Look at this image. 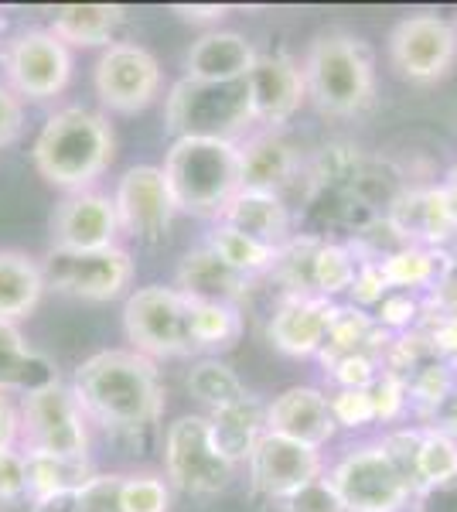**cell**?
<instances>
[{
	"instance_id": "obj_1",
	"label": "cell",
	"mask_w": 457,
	"mask_h": 512,
	"mask_svg": "<svg viewBox=\"0 0 457 512\" xmlns=\"http://www.w3.org/2000/svg\"><path fill=\"white\" fill-rule=\"evenodd\" d=\"M79 407L96 424L113 431L151 427L164 410V383L154 359L134 349H106L89 355L72 376Z\"/></svg>"
},
{
	"instance_id": "obj_2",
	"label": "cell",
	"mask_w": 457,
	"mask_h": 512,
	"mask_svg": "<svg viewBox=\"0 0 457 512\" xmlns=\"http://www.w3.org/2000/svg\"><path fill=\"white\" fill-rule=\"evenodd\" d=\"M113 127L103 113L86 106H65L41 127L35 140V168L38 175L65 192H89V185L110 168L113 161Z\"/></svg>"
},
{
	"instance_id": "obj_3",
	"label": "cell",
	"mask_w": 457,
	"mask_h": 512,
	"mask_svg": "<svg viewBox=\"0 0 457 512\" xmlns=\"http://www.w3.org/2000/svg\"><path fill=\"white\" fill-rule=\"evenodd\" d=\"M178 212L219 216L239 192V144L222 137H178L164 158Z\"/></svg>"
},
{
	"instance_id": "obj_4",
	"label": "cell",
	"mask_w": 457,
	"mask_h": 512,
	"mask_svg": "<svg viewBox=\"0 0 457 512\" xmlns=\"http://www.w3.org/2000/svg\"><path fill=\"white\" fill-rule=\"evenodd\" d=\"M301 69L307 96L328 117H355L376 93L372 52L359 38L342 35V31H331L314 41Z\"/></svg>"
},
{
	"instance_id": "obj_5",
	"label": "cell",
	"mask_w": 457,
	"mask_h": 512,
	"mask_svg": "<svg viewBox=\"0 0 457 512\" xmlns=\"http://www.w3.org/2000/svg\"><path fill=\"white\" fill-rule=\"evenodd\" d=\"M253 123L249 113V86L239 82H195L181 79L171 89L168 106H164V127L178 137H222Z\"/></svg>"
},
{
	"instance_id": "obj_6",
	"label": "cell",
	"mask_w": 457,
	"mask_h": 512,
	"mask_svg": "<svg viewBox=\"0 0 457 512\" xmlns=\"http://www.w3.org/2000/svg\"><path fill=\"white\" fill-rule=\"evenodd\" d=\"M123 328L134 352L147 359H178L195 352L191 338V301L178 287H140L123 304Z\"/></svg>"
},
{
	"instance_id": "obj_7",
	"label": "cell",
	"mask_w": 457,
	"mask_h": 512,
	"mask_svg": "<svg viewBox=\"0 0 457 512\" xmlns=\"http://www.w3.org/2000/svg\"><path fill=\"white\" fill-rule=\"evenodd\" d=\"M21 437L28 454H65L86 458V414H82L72 386L55 383L24 393L21 403Z\"/></svg>"
},
{
	"instance_id": "obj_8",
	"label": "cell",
	"mask_w": 457,
	"mask_h": 512,
	"mask_svg": "<svg viewBox=\"0 0 457 512\" xmlns=\"http://www.w3.org/2000/svg\"><path fill=\"white\" fill-rule=\"evenodd\" d=\"M331 489L342 499L345 512H403L413 499L410 482L389 461L382 444L348 451L328 475Z\"/></svg>"
},
{
	"instance_id": "obj_9",
	"label": "cell",
	"mask_w": 457,
	"mask_h": 512,
	"mask_svg": "<svg viewBox=\"0 0 457 512\" xmlns=\"http://www.w3.org/2000/svg\"><path fill=\"white\" fill-rule=\"evenodd\" d=\"M45 287H55L58 294L82 297V301H113L134 280V260L123 246L106 250H48L41 260Z\"/></svg>"
},
{
	"instance_id": "obj_10",
	"label": "cell",
	"mask_w": 457,
	"mask_h": 512,
	"mask_svg": "<svg viewBox=\"0 0 457 512\" xmlns=\"http://www.w3.org/2000/svg\"><path fill=\"white\" fill-rule=\"evenodd\" d=\"M164 468L181 492L215 495L232 482V461L215 448L209 417H178L164 437Z\"/></svg>"
},
{
	"instance_id": "obj_11",
	"label": "cell",
	"mask_w": 457,
	"mask_h": 512,
	"mask_svg": "<svg viewBox=\"0 0 457 512\" xmlns=\"http://www.w3.org/2000/svg\"><path fill=\"white\" fill-rule=\"evenodd\" d=\"M393 69L410 82H437L451 72L457 59V31L437 14L403 18L389 35Z\"/></svg>"
},
{
	"instance_id": "obj_12",
	"label": "cell",
	"mask_w": 457,
	"mask_h": 512,
	"mask_svg": "<svg viewBox=\"0 0 457 512\" xmlns=\"http://www.w3.org/2000/svg\"><path fill=\"white\" fill-rule=\"evenodd\" d=\"M96 93L113 113H140L161 93V62L134 41H113L96 62Z\"/></svg>"
},
{
	"instance_id": "obj_13",
	"label": "cell",
	"mask_w": 457,
	"mask_h": 512,
	"mask_svg": "<svg viewBox=\"0 0 457 512\" xmlns=\"http://www.w3.org/2000/svg\"><path fill=\"white\" fill-rule=\"evenodd\" d=\"M4 72L14 96L52 99L72 79V52L52 31H24V35H18L7 45Z\"/></svg>"
},
{
	"instance_id": "obj_14",
	"label": "cell",
	"mask_w": 457,
	"mask_h": 512,
	"mask_svg": "<svg viewBox=\"0 0 457 512\" xmlns=\"http://www.w3.org/2000/svg\"><path fill=\"white\" fill-rule=\"evenodd\" d=\"M113 205L123 233L144 239V243H157L168 233L174 212H178L164 168H154V164L130 168L116 185Z\"/></svg>"
},
{
	"instance_id": "obj_15",
	"label": "cell",
	"mask_w": 457,
	"mask_h": 512,
	"mask_svg": "<svg viewBox=\"0 0 457 512\" xmlns=\"http://www.w3.org/2000/svg\"><path fill=\"white\" fill-rule=\"evenodd\" d=\"M246 461H249L253 489L267 495V499H284V502L294 492H301L304 485H311L314 478H321L324 468L318 448L270 431L256 441V448Z\"/></svg>"
},
{
	"instance_id": "obj_16",
	"label": "cell",
	"mask_w": 457,
	"mask_h": 512,
	"mask_svg": "<svg viewBox=\"0 0 457 512\" xmlns=\"http://www.w3.org/2000/svg\"><path fill=\"white\" fill-rule=\"evenodd\" d=\"M249 86V113L256 123L280 127L301 110L307 86L304 69L287 55H256L253 69L246 76Z\"/></svg>"
},
{
	"instance_id": "obj_17",
	"label": "cell",
	"mask_w": 457,
	"mask_h": 512,
	"mask_svg": "<svg viewBox=\"0 0 457 512\" xmlns=\"http://www.w3.org/2000/svg\"><path fill=\"white\" fill-rule=\"evenodd\" d=\"M55 250H106L116 246L120 236V219L110 195L99 192H76L62 198L52 216Z\"/></svg>"
},
{
	"instance_id": "obj_18",
	"label": "cell",
	"mask_w": 457,
	"mask_h": 512,
	"mask_svg": "<svg viewBox=\"0 0 457 512\" xmlns=\"http://www.w3.org/2000/svg\"><path fill=\"white\" fill-rule=\"evenodd\" d=\"M335 304L328 297L318 294H290L287 301H280V308L273 311L267 335L273 349L294 359H307V355H321L324 342H328V328L335 318Z\"/></svg>"
},
{
	"instance_id": "obj_19",
	"label": "cell",
	"mask_w": 457,
	"mask_h": 512,
	"mask_svg": "<svg viewBox=\"0 0 457 512\" xmlns=\"http://www.w3.org/2000/svg\"><path fill=\"white\" fill-rule=\"evenodd\" d=\"M267 431L321 451V444L335 437L338 424L331 417L328 396L318 386H290L280 396H273V403L267 407Z\"/></svg>"
},
{
	"instance_id": "obj_20",
	"label": "cell",
	"mask_w": 457,
	"mask_h": 512,
	"mask_svg": "<svg viewBox=\"0 0 457 512\" xmlns=\"http://www.w3.org/2000/svg\"><path fill=\"white\" fill-rule=\"evenodd\" d=\"M256 48L239 31H209L188 48L185 79L195 82H239L249 76Z\"/></svg>"
},
{
	"instance_id": "obj_21",
	"label": "cell",
	"mask_w": 457,
	"mask_h": 512,
	"mask_svg": "<svg viewBox=\"0 0 457 512\" xmlns=\"http://www.w3.org/2000/svg\"><path fill=\"white\" fill-rule=\"evenodd\" d=\"M219 222L229 229L260 239V243L284 250L290 236V212L284 198L277 192H256V188H239L236 195L226 202V209L219 212Z\"/></svg>"
},
{
	"instance_id": "obj_22",
	"label": "cell",
	"mask_w": 457,
	"mask_h": 512,
	"mask_svg": "<svg viewBox=\"0 0 457 512\" xmlns=\"http://www.w3.org/2000/svg\"><path fill=\"white\" fill-rule=\"evenodd\" d=\"M249 277L232 270L226 260H219L209 246H198V250L185 253L178 267V291L188 301H212V304H232L246 294Z\"/></svg>"
},
{
	"instance_id": "obj_23",
	"label": "cell",
	"mask_w": 457,
	"mask_h": 512,
	"mask_svg": "<svg viewBox=\"0 0 457 512\" xmlns=\"http://www.w3.org/2000/svg\"><path fill=\"white\" fill-rule=\"evenodd\" d=\"M209 427L215 448L226 454L232 465H239V461L253 454L256 441L267 434V407L253 393H246L239 400L226 403V407L212 410Z\"/></svg>"
},
{
	"instance_id": "obj_24",
	"label": "cell",
	"mask_w": 457,
	"mask_h": 512,
	"mask_svg": "<svg viewBox=\"0 0 457 512\" xmlns=\"http://www.w3.org/2000/svg\"><path fill=\"white\" fill-rule=\"evenodd\" d=\"M297 171V151L280 134H256L239 144V185L256 192H277Z\"/></svg>"
},
{
	"instance_id": "obj_25",
	"label": "cell",
	"mask_w": 457,
	"mask_h": 512,
	"mask_svg": "<svg viewBox=\"0 0 457 512\" xmlns=\"http://www.w3.org/2000/svg\"><path fill=\"white\" fill-rule=\"evenodd\" d=\"M55 366L41 352L24 345V335L14 321H0V393L4 390H41L55 383Z\"/></svg>"
},
{
	"instance_id": "obj_26",
	"label": "cell",
	"mask_w": 457,
	"mask_h": 512,
	"mask_svg": "<svg viewBox=\"0 0 457 512\" xmlns=\"http://www.w3.org/2000/svg\"><path fill=\"white\" fill-rule=\"evenodd\" d=\"M120 24H123L120 4H62V7H55L52 35L58 41H65V45L110 48Z\"/></svg>"
},
{
	"instance_id": "obj_27",
	"label": "cell",
	"mask_w": 457,
	"mask_h": 512,
	"mask_svg": "<svg viewBox=\"0 0 457 512\" xmlns=\"http://www.w3.org/2000/svg\"><path fill=\"white\" fill-rule=\"evenodd\" d=\"M41 294H45L41 263L31 260L28 253L0 250V321L18 325L38 308Z\"/></svg>"
},
{
	"instance_id": "obj_28",
	"label": "cell",
	"mask_w": 457,
	"mask_h": 512,
	"mask_svg": "<svg viewBox=\"0 0 457 512\" xmlns=\"http://www.w3.org/2000/svg\"><path fill=\"white\" fill-rule=\"evenodd\" d=\"M28 492L41 499V495L55 492H79L96 472L89 458H65V454H28Z\"/></svg>"
},
{
	"instance_id": "obj_29",
	"label": "cell",
	"mask_w": 457,
	"mask_h": 512,
	"mask_svg": "<svg viewBox=\"0 0 457 512\" xmlns=\"http://www.w3.org/2000/svg\"><path fill=\"white\" fill-rule=\"evenodd\" d=\"M396 222L406 236L417 233L423 239H444L457 229L451 202H447L444 188H427V192H413L396 212Z\"/></svg>"
},
{
	"instance_id": "obj_30",
	"label": "cell",
	"mask_w": 457,
	"mask_h": 512,
	"mask_svg": "<svg viewBox=\"0 0 457 512\" xmlns=\"http://www.w3.org/2000/svg\"><path fill=\"white\" fill-rule=\"evenodd\" d=\"M205 246H209L219 260H226L232 270H239V274H246V277L263 274V270L277 267V260H280V250H273V246L260 243V239L239 233V229L222 226V222L209 233Z\"/></svg>"
},
{
	"instance_id": "obj_31",
	"label": "cell",
	"mask_w": 457,
	"mask_h": 512,
	"mask_svg": "<svg viewBox=\"0 0 457 512\" xmlns=\"http://www.w3.org/2000/svg\"><path fill=\"white\" fill-rule=\"evenodd\" d=\"M376 338H379V325L365 315L362 308H355V304L352 308H338L328 328V342H324V349H321V362L328 366V362L342 359V355L369 352L372 345H379Z\"/></svg>"
},
{
	"instance_id": "obj_32",
	"label": "cell",
	"mask_w": 457,
	"mask_h": 512,
	"mask_svg": "<svg viewBox=\"0 0 457 512\" xmlns=\"http://www.w3.org/2000/svg\"><path fill=\"white\" fill-rule=\"evenodd\" d=\"M243 335V318L232 304L191 301V338L198 349H229Z\"/></svg>"
},
{
	"instance_id": "obj_33",
	"label": "cell",
	"mask_w": 457,
	"mask_h": 512,
	"mask_svg": "<svg viewBox=\"0 0 457 512\" xmlns=\"http://www.w3.org/2000/svg\"><path fill=\"white\" fill-rule=\"evenodd\" d=\"M188 393L195 396V400H202L205 407H212V410H219V407H226V403L239 400V396H246L239 376L219 359H202V362H195V366H191Z\"/></svg>"
},
{
	"instance_id": "obj_34",
	"label": "cell",
	"mask_w": 457,
	"mask_h": 512,
	"mask_svg": "<svg viewBox=\"0 0 457 512\" xmlns=\"http://www.w3.org/2000/svg\"><path fill=\"white\" fill-rule=\"evenodd\" d=\"M355 274H359V267H355L352 253L345 246L324 243L311 253V274H307V280H311L318 297H328L331 301V294L348 291L355 284Z\"/></svg>"
},
{
	"instance_id": "obj_35",
	"label": "cell",
	"mask_w": 457,
	"mask_h": 512,
	"mask_svg": "<svg viewBox=\"0 0 457 512\" xmlns=\"http://www.w3.org/2000/svg\"><path fill=\"white\" fill-rule=\"evenodd\" d=\"M379 270L389 287H403V291H410V287H427V284H434V277H437V256L430 250H423V246H403V250L382 256Z\"/></svg>"
},
{
	"instance_id": "obj_36",
	"label": "cell",
	"mask_w": 457,
	"mask_h": 512,
	"mask_svg": "<svg viewBox=\"0 0 457 512\" xmlns=\"http://www.w3.org/2000/svg\"><path fill=\"white\" fill-rule=\"evenodd\" d=\"M454 472H457V441L444 427H427L420 437V454H417V489L444 482Z\"/></svg>"
},
{
	"instance_id": "obj_37",
	"label": "cell",
	"mask_w": 457,
	"mask_h": 512,
	"mask_svg": "<svg viewBox=\"0 0 457 512\" xmlns=\"http://www.w3.org/2000/svg\"><path fill=\"white\" fill-rule=\"evenodd\" d=\"M406 390H410V400H417L420 407L434 410L444 403V396L454 390V376L447 362H420L413 379H406Z\"/></svg>"
},
{
	"instance_id": "obj_38",
	"label": "cell",
	"mask_w": 457,
	"mask_h": 512,
	"mask_svg": "<svg viewBox=\"0 0 457 512\" xmlns=\"http://www.w3.org/2000/svg\"><path fill=\"white\" fill-rule=\"evenodd\" d=\"M171 492L161 478L134 475L123 478V512H168Z\"/></svg>"
},
{
	"instance_id": "obj_39",
	"label": "cell",
	"mask_w": 457,
	"mask_h": 512,
	"mask_svg": "<svg viewBox=\"0 0 457 512\" xmlns=\"http://www.w3.org/2000/svg\"><path fill=\"white\" fill-rule=\"evenodd\" d=\"M324 373L331 376V383L338 390H369L379 376V366L369 352H352V355H342V359L328 362Z\"/></svg>"
},
{
	"instance_id": "obj_40",
	"label": "cell",
	"mask_w": 457,
	"mask_h": 512,
	"mask_svg": "<svg viewBox=\"0 0 457 512\" xmlns=\"http://www.w3.org/2000/svg\"><path fill=\"white\" fill-rule=\"evenodd\" d=\"M123 478L127 475H93L76 492L79 512H123Z\"/></svg>"
},
{
	"instance_id": "obj_41",
	"label": "cell",
	"mask_w": 457,
	"mask_h": 512,
	"mask_svg": "<svg viewBox=\"0 0 457 512\" xmlns=\"http://www.w3.org/2000/svg\"><path fill=\"white\" fill-rule=\"evenodd\" d=\"M331 403V417L338 427H365L376 420V407H372V393L369 390H338L328 396Z\"/></svg>"
},
{
	"instance_id": "obj_42",
	"label": "cell",
	"mask_w": 457,
	"mask_h": 512,
	"mask_svg": "<svg viewBox=\"0 0 457 512\" xmlns=\"http://www.w3.org/2000/svg\"><path fill=\"white\" fill-rule=\"evenodd\" d=\"M372 407H376V420H396L410 403V390H406V376L400 373H379L376 383L369 386Z\"/></svg>"
},
{
	"instance_id": "obj_43",
	"label": "cell",
	"mask_w": 457,
	"mask_h": 512,
	"mask_svg": "<svg viewBox=\"0 0 457 512\" xmlns=\"http://www.w3.org/2000/svg\"><path fill=\"white\" fill-rule=\"evenodd\" d=\"M420 437L423 431H396L389 434L386 441H382V451L389 454V461H393L396 468H400V475L410 482V489L417 492V454H420Z\"/></svg>"
},
{
	"instance_id": "obj_44",
	"label": "cell",
	"mask_w": 457,
	"mask_h": 512,
	"mask_svg": "<svg viewBox=\"0 0 457 512\" xmlns=\"http://www.w3.org/2000/svg\"><path fill=\"white\" fill-rule=\"evenodd\" d=\"M284 512H345L342 499L331 489L328 478H314L301 492H294L284 502Z\"/></svg>"
},
{
	"instance_id": "obj_45",
	"label": "cell",
	"mask_w": 457,
	"mask_h": 512,
	"mask_svg": "<svg viewBox=\"0 0 457 512\" xmlns=\"http://www.w3.org/2000/svg\"><path fill=\"white\" fill-rule=\"evenodd\" d=\"M28 495V458L24 451H0V502H14Z\"/></svg>"
},
{
	"instance_id": "obj_46",
	"label": "cell",
	"mask_w": 457,
	"mask_h": 512,
	"mask_svg": "<svg viewBox=\"0 0 457 512\" xmlns=\"http://www.w3.org/2000/svg\"><path fill=\"white\" fill-rule=\"evenodd\" d=\"M413 512H457V472L413 492Z\"/></svg>"
},
{
	"instance_id": "obj_47",
	"label": "cell",
	"mask_w": 457,
	"mask_h": 512,
	"mask_svg": "<svg viewBox=\"0 0 457 512\" xmlns=\"http://www.w3.org/2000/svg\"><path fill=\"white\" fill-rule=\"evenodd\" d=\"M417 315H420V304L413 301L410 294H386L379 301V325L393 328V332H400V328H410Z\"/></svg>"
},
{
	"instance_id": "obj_48",
	"label": "cell",
	"mask_w": 457,
	"mask_h": 512,
	"mask_svg": "<svg viewBox=\"0 0 457 512\" xmlns=\"http://www.w3.org/2000/svg\"><path fill=\"white\" fill-rule=\"evenodd\" d=\"M352 291H355V301L359 304H379L382 297H386L389 284H386V277H382L379 263H362L359 274H355Z\"/></svg>"
},
{
	"instance_id": "obj_49",
	"label": "cell",
	"mask_w": 457,
	"mask_h": 512,
	"mask_svg": "<svg viewBox=\"0 0 457 512\" xmlns=\"http://www.w3.org/2000/svg\"><path fill=\"white\" fill-rule=\"evenodd\" d=\"M24 127V106L7 86H0V147L11 144Z\"/></svg>"
},
{
	"instance_id": "obj_50",
	"label": "cell",
	"mask_w": 457,
	"mask_h": 512,
	"mask_svg": "<svg viewBox=\"0 0 457 512\" xmlns=\"http://www.w3.org/2000/svg\"><path fill=\"white\" fill-rule=\"evenodd\" d=\"M18 434H21V414L14 410V403L0 393V451L14 448Z\"/></svg>"
},
{
	"instance_id": "obj_51",
	"label": "cell",
	"mask_w": 457,
	"mask_h": 512,
	"mask_svg": "<svg viewBox=\"0 0 457 512\" xmlns=\"http://www.w3.org/2000/svg\"><path fill=\"white\" fill-rule=\"evenodd\" d=\"M174 11L188 21H219L229 14L226 4H174Z\"/></svg>"
},
{
	"instance_id": "obj_52",
	"label": "cell",
	"mask_w": 457,
	"mask_h": 512,
	"mask_svg": "<svg viewBox=\"0 0 457 512\" xmlns=\"http://www.w3.org/2000/svg\"><path fill=\"white\" fill-rule=\"evenodd\" d=\"M31 512H79V499H76V492L41 495V499H35Z\"/></svg>"
},
{
	"instance_id": "obj_53",
	"label": "cell",
	"mask_w": 457,
	"mask_h": 512,
	"mask_svg": "<svg viewBox=\"0 0 457 512\" xmlns=\"http://www.w3.org/2000/svg\"><path fill=\"white\" fill-rule=\"evenodd\" d=\"M434 345H437V349H444L447 355H454V359H457V315H451V318L444 321V325L437 328Z\"/></svg>"
},
{
	"instance_id": "obj_54",
	"label": "cell",
	"mask_w": 457,
	"mask_h": 512,
	"mask_svg": "<svg viewBox=\"0 0 457 512\" xmlns=\"http://www.w3.org/2000/svg\"><path fill=\"white\" fill-rule=\"evenodd\" d=\"M444 192H447V202H451V212H454V222H457V181L454 185H447Z\"/></svg>"
},
{
	"instance_id": "obj_55",
	"label": "cell",
	"mask_w": 457,
	"mask_h": 512,
	"mask_svg": "<svg viewBox=\"0 0 457 512\" xmlns=\"http://www.w3.org/2000/svg\"><path fill=\"white\" fill-rule=\"evenodd\" d=\"M454 396H457V376H454Z\"/></svg>"
},
{
	"instance_id": "obj_56",
	"label": "cell",
	"mask_w": 457,
	"mask_h": 512,
	"mask_svg": "<svg viewBox=\"0 0 457 512\" xmlns=\"http://www.w3.org/2000/svg\"><path fill=\"white\" fill-rule=\"evenodd\" d=\"M454 31H457V24H454Z\"/></svg>"
}]
</instances>
